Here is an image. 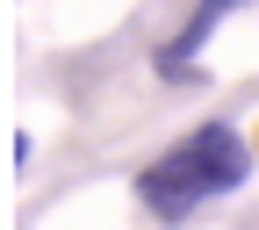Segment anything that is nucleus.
Segmentation results:
<instances>
[{
  "label": "nucleus",
  "mask_w": 259,
  "mask_h": 230,
  "mask_svg": "<svg viewBox=\"0 0 259 230\" xmlns=\"http://www.w3.org/2000/svg\"><path fill=\"white\" fill-rule=\"evenodd\" d=\"M245 173H252V144L231 122H202L194 137H180L166 158H151L137 173V194H144V209L158 223H180L202 202H216V194H238Z\"/></svg>",
  "instance_id": "obj_1"
},
{
  "label": "nucleus",
  "mask_w": 259,
  "mask_h": 230,
  "mask_svg": "<svg viewBox=\"0 0 259 230\" xmlns=\"http://www.w3.org/2000/svg\"><path fill=\"white\" fill-rule=\"evenodd\" d=\"M231 8H245V0H202V8H194V22L180 29V36H173L166 51H158V72H166V79H187V58L209 43V29H216L223 15H231Z\"/></svg>",
  "instance_id": "obj_2"
}]
</instances>
